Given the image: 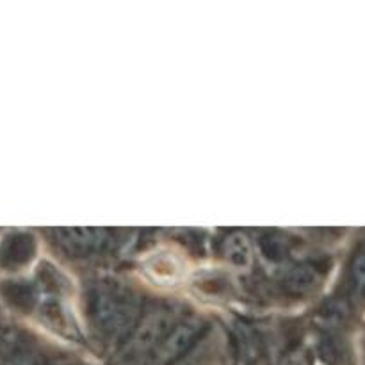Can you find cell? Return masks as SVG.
Listing matches in <instances>:
<instances>
[{"label":"cell","instance_id":"obj_13","mask_svg":"<svg viewBox=\"0 0 365 365\" xmlns=\"http://www.w3.org/2000/svg\"><path fill=\"white\" fill-rule=\"evenodd\" d=\"M284 365H310V362L303 355L296 353V355L289 356V359L284 362Z\"/></svg>","mask_w":365,"mask_h":365},{"label":"cell","instance_id":"obj_10","mask_svg":"<svg viewBox=\"0 0 365 365\" xmlns=\"http://www.w3.org/2000/svg\"><path fill=\"white\" fill-rule=\"evenodd\" d=\"M70 245L81 246V248H88V246H95L102 242L103 232L102 230H89V228H70V230L59 232Z\"/></svg>","mask_w":365,"mask_h":365},{"label":"cell","instance_id":"obj_9","mask_svg":"<svg viewBox=\"0 0 365 365\" xmlns=\"http://www.w3.org/2000/svg\"><path fill=\"white\" fill-rule=\"evenodd\" d=\"M349 289L355 298H365V242L356 250L349 267Z\"/></svg>","mask_w":365,"mask_h":365},{"label":"cell","instance_id":"obj_7","mask_svg":"<svg viewBox=\"0 0 365 365\" xmlns=\"http://www.w3.org/2000/svg\"><path fill=\"white\" fill-rule=\"evenodd\" d=\"M39 314H41L43 319L52 327V330L70 334V328H73L70 316L66 314V309H64V305L56 298V296H50V298L43 299Z\"/></svg>","mask_w":365,"mask_h":365},{"label":"cell","instance_id":"obj_5","mask_svg":"<svg viewBox=\"0 0 365 365\" xmlns=\"http://www.w3.org/2000/svg\"><path fill=\"white\" fill-rule=\"evenodd\" d=\"M225 257L234 267L248 269L253 260L252 245L242 234H232L225 242Z\"/></svg>","mask_w":365,"mask_h":365},{"label":"cell","instance_id":"obj_4","mask_svg":"<svg viewBox=\"0 0 365 365\" xmlns=\"http://www.w3.org/2000/svg\"><path fill=\"white\" fill-rule=\"evenodd\" d=\"M36 255V241L27 232L7 234L0 242V267L16 271L27 266Z\"/></svg>","mask_w":365,"mask_h":365},{"label":"cell","instance_id":"obj_11","mask_svg":"<svg viewBox=\"0 0 365 365\" xmlns=\"http://www.w3.org/2000/svg\"><path fill=\"white\" fill-rule=\"evenodd\" d=\"M260 252H262V255L266 257L269 262H282L284 257L287 255L284 241L273 237V235H269V237H266L262 242H260Z\"/></svg>","mask_w":365,"mask_h":365},{"label":"cell","instance_id":"obj_1","mask_svg":"<svg viewBox=\"0 0 365 365\" xmlns=\"http://www.w3.org/2000/svg\"><path fill=\"white\" fill-rule=\"evenodd\" d=\"M138 299L121 289H103L95 299V319L100 330L118 337L134 324L138 316Z\"/></svg>","mask_w":365,"mask_h":365},{"label":"cell","instance_id":"obj_3","mask_svg":"<svg viewBox=\"0 0 365 365\" xmlns=\"http://www.w3.org/2000/svg\"><path fill=\"white\" fill-rule=\"evenodd\" d=\"M171 328V314L168 310H159L146 317L138 328V334L130 341V346L127 348L128 356H143L150 349L155 348L164 341L168 330Z\"/></svg>","mask_w":365,"mask_h":365},{"label":"cell","instance_id":"obj_8","mask_svg":"<svg viewBox=\"0 0 365 365\" xmlns=\"http://www.w3.org/2000/svg\"><path fill=\"white\" fill-rule=\"evenodd\" d=\"M146 271L157 282H164L166 284V282H173L178 277L180 267H178V262L175 260V257L164 253V255L152 257L148 260V264H146Z\"/></svg>","mask_w":365,"mask_h":365},{"label":"cell","instance_id":"obj_6","mask_svg":"<svg viewBox=\"0 0 365 365\" xmlns=\"http://www.w3.org/2000/svg\"><path fill=\"white\" fill-rule=\"evenodd\" d=\"M284 284L289 291L296 292V294H305L319 284V273L309 266L292 267L285 273Z\"/></svg>","mask_w":365,"mask_h":365},{"label":"cell","instance_id":"obj_2","mask_svg":"<svg viewBox=\"0 0 365 365\" xmlns=\"http://www.w3.org/2000/svg\"><path fill=\"white\" fill-rule=\"evenodd\" d=\"M202 330V323L198 319H185L184 323L178 324L164 341L157 346L155 355H153V365H170L175 360L180 359L189 348L192 341L198 337Z\"/></svg>","mask_w":365,"mask_h":365},{"label":"cell","instance_id":"obj_12","mask_svg":"<svg viewBox=\"0 0 365 365\" xmlns=\"http://www.w3.org/2000/svg\"><path fill=\"white\" fill-rule=\"evenodd\" d=\"M0 365H34L32 360L25 355H9L7 359L2 360Z\"/></svg>","mask_w":365,"mask_h":365}]
</instances>
